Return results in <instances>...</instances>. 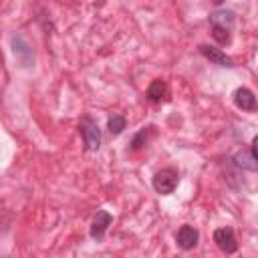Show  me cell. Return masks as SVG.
Masks as SVG:
<instances>
[{
  "label": "cell",
  "mask_w": 258,
  "mask_h": 258,
  "mask_svg": "<svg viewBox=\"0 0 258 258\" xmlns=\"http://www.w3.org/2000/svg\"><path fill=\"white\" fill-rule=\"evenodd\" d=\"M147 133H149V127H143V129H139V131L133 135V139H131V149H133V151H137V149H141V147L145 145Z\"/></svg>",
  "instance_id": "4fadbf2b"
},
{
  "label": "cell",
  "mask_w": 258,
  "mask_h": 258,
  "mask_svg": "<svg viewBox=\"0 0 258 258\" xmlns=\"http://www.w3.org/2000/svg\"><path fill=\"white\" fill-rule=\"evenodd\" d=\"M111 222H113V216L107 210H99L95 214L93 222H91V238L97 240V242H101L105 238V232H107V228H109Z\"/></svg>",
  "instance_id": "8992f818"
},
{
  "label": "cell",
  "mask_w": 258,
  "mask_h": 258,
  "mask_svg": "<svg viewBox=\"0 0 258 258\" xmlns=\"http://www.w3.org/2000/svg\"><path fill=\"white\" fill-rule=\"evenodd\" d=\"M200 52H202L210 62H214V64H220V67H234V60H232L226 52H222L220 48H216V46L200 44Z\"/></svg>",
  "instance_id": "ba28073f"
},
{
  "label": "cell",
  "mask_w": 258,
  "mask_h": 258,
  "mask_svg": "<svg viewBox=\"0 0 258 258\" xmlns=\"http://www.w3.org/2000/svg\"><path fill=\"white\" fill-rule=\"evenodd\" d=\"M212 36H214L220 44H228V42H230V30H228V28H222V26L212 24Z\"/></svg>",
  "instance_id": "5bb4252c"
},
{
  "label": "cell",
  "mask_w": 258,
  "mask_h": 258,
  "mask_svg": "<svg viewBox=\"0 0 258 258\" xmlns=\"http://www.w3.org/2000/svg\"><path fill=\"white\" fill-rule=\"evenodd\" d=\"M165 83L161 81V79H155L149 87H147V99L149 101H153V103H159L163 97H165Z\"/></svg>",
  "instance_id": "8fae6325"
},
{
  "label": "cell",
  "mask_w": 258,
  "mask_h": 258,
  "mask_svg": "<svg viewBox=\"0 0 258 258\" xmlns=\"http://www.w3.org/2000/svg\"><path fill=\"white\" fill-rule=\"evenodd\" d=\"M210 22L216 24V26H222V28H232L234 24V12L232 10H216L210 14Z\"/></svg>",
  "instance_id": "30bf717a"
},
{
  "label": "cell",
  "mask_w": 258,
  "mask_h": 258,
  "mask_svg": "<svg viewBox=\"0 0 258 258\" xmlns=\"http://www.w3.org/2000/svg\"><path fill=\"white\" fill-rule=\"evenodd\" d=\"M125 125H127V121H125V117H123V115L113 113V115L107 119V129H109V133H111V135H119V133L125 129Z\"/></svg>",
  "instance_id": "7c38bea8"
},
{
  "label": "cell",
  "mask_w": 258,
  "mask_h": 258,
  "mask_svg": "<svg viewBox=\"0 0 258 258\" xmlns=\"http://www.w3.org/2000/svg\"><path fill=\"white\" fill-rule=\"evenodd\" d=\"M198 240H200V232L189 224H183L175 234V242L181 250H194L198 246Z\"/></svg>",
  "instance_id": "52a82bcc"
},
{
  "label": "cell",
  "mask_w": 258,
  "mask_h": 258,
  "mask_svg": "<svg viewBox=\"0 0 258 258\" xmlns=\"http://www.w3.org/2000/svg\"><path fill=\"white\" fill-rule=\"evenodd\" d=\"M214 242L218 244V248L226 254H232L238 250V240L234 236V230L230 226H224V228H218L214 232Z\"/></svg>",
  "instance_id": "5b68a950"
},
{
  "label": "cell",
  "mask_w": 258,
  "mask_h": 258,
  "mask_svg": "<svg viewBox=\"0 0 258 258\" xmlns=\"http://www.w3.org/2000/svg\"><path fill=\"white\" fill-rule=\"evenodd\" d=\"M234 103H236V107L242 109V111H254V109H256V97H254V93H252L250 89H246V87H240V89L234 91Z\"/></svg>",
  "instance_id": "9c48e42d"
},
{
  "label": "cell",
  "mask_w": 258,
  "mask_h": 258,
  "mask_svg": "<svg viewBox=\"0 0 258 258\" xmlns=\"http://www.w3.org/2000/svg\"><path fill=\"white\" fill-rule=\"evenodd\" d=\"M232 161L236 167L240 169H248V171H256L258 169V155H256V137L252 139V145L248 149H240L232 155Z\"/></svg>",
  "instance_id": "277c9868"
},
{
  "label": "cell",
  "mask_w": 258,
  "mask_h": 258,
  "mask_svg": "<svg viewBox=\"0 0 258 258\" xmlns=\"http://www.w3.org/2000/svg\"><path fill=\"white\" fill-rule=\"evenodd\" d=\"M153 189L157 191V194H161V196H167V194H171L175 187H177V183H179V173H177V169H173V167H165V169H159L155 175H153Z\"/></svg>",
  "instance_id": "7a4b0ae2"
},
{
  "label": "cell",
  "mask_w": 258,
  "mask_h": 258,
  "mask_svg": "<svg viewBox=\"0 0 258 258\" xmlns=\"http://www.w3.org/2000/svg\"><path fill=\"white\" fill-rule=\"evenodd\" d=\"M79 129L83 133V141L87 151H97L101 147V129L91 117H83L79 123Z\"/></svg>",
  "instance_id": "3957f363"
},
{
  "label": "cell",
  "mask_w": 258,
  "mask_h": 258,
  "mask_svg": "<svg viewBox=\"0 0 258 258\" xmlns=\"http://www.w3.org/2000/svg\"><path fill=\"white\" fill-rule=\"evenodd\" d=\"M10 44H12V52H14L16 62H18L22 69H30V67L34 64V48H32V44L28 42V38H26L22 32H16V34H12Z\"/></svg>",
  "instance_id": "6da1fadb"
}]
</instances>
